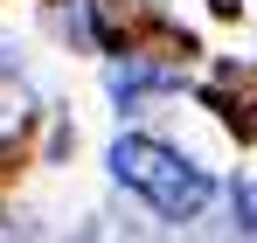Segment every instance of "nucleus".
Wrapping results in <instances>:
<instances>
[{
	"label": "nucleus",
	"instance_id": "obj_1",
	"mask_svg": "<svg viewBox=\"0 0 257 243\" xmlns=\"http://www.w3.org/2000/svg\"><path fill=\"white\" fill-rule=\"evenodd\" d=\"M111 174L125 181L132 195H146L160 215H174V222L202 215V208H209V195H215L202 167H188L174 146H160V139H139V132H125V139L111 146Z\"/></svg>",
	"mask_w": 257,
	"mask_h": 243
},
{
	"label": "nucleus",
	"instance_id": "obj_2",
	"mask_svg": "<svg viewBox=\"0 0 257 243\" xmlns=\"http://www.w3.org/2000/svg\"><path fill=\"white\" fill-rule=\"evenodd\" d=\"M236 202H243V222H250V229H257V188H243Z\"/></svg>",
	"mask_w": 257,
	"mask_h": 243
},
{
	"label": "nucleus",
	"instance_id": "obj_3",
	"mask_svg": "<svg viewBox=\"0 0 257 243\" xmlns=\"http://www.w3.org/2000/svg\"><path fill=\"white\" fill-rule=\"evenodd\" d=\"M209 7H215V14H236V0H209Z\"/></svg>",
	"mask_w": 257,
	"mask_h": 243
}]
</instances>
